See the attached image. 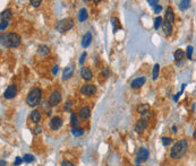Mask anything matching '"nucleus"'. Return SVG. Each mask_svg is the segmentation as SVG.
I'll return each mask as SVG.
<instances>
[{
    "instance_id": "obj_2",
    "label": "nucleus",
    "mask_w": 196,
    "mask_h": 166,
    "mask_svg": "<svg viewBox=\"0 0 196 166\" xmlns=\"http://www.w3.org/2000/svg\"><path fill=\"white\" fill-rule=\"evenodd\" d=\"M187 149H188V142L185 139H182V140L177 141L172 146V148L170 150V156L173 159H179L187 153Z\"/></svg>"
},
{
    "instance_id": "obj_35",
    "label": "nucleus",
    "mask_w": 196,
    "mask_h": 166,
    "mask_svg": "<svg viewBox=\"0 0 196 166\" xmlns=\"http://www.w3.org/2000/svg\"><path fill=\"white\" fill-rule=\"evenodd\" d=\"M87 57V53L86 52H83L82 53V55H80V58H79V64H83V62L85 61V58Z\"/></svg>"
},
{
    "instance_id": "obj_26",
    "label": "nucleus",
    "mask_w": 196,
    "mask_h": 166,
    "mask_svg": "<svg viewBox=\"0 0 196 166\" xmlns=\"http://www.w3.org/2000/svg\"><path fill=\"white\" fill-rule=\"evenodd\" d=\"M190 7V1H188V0H184L180 2V5H179V9L180 10H186V9H188Z\"/></svg>"
},
{
    "instance_id": "obj_25",
    "label": "nucleus",
    "mask_w": 196,
    "mask_h": 166,
    "mask_svg": "<svg viewBox=\"0 0 196 166\" xmlns=\"http://www.w3.org/2000/svg\"><path fill=\"white\" fill-rule=\"evenodd\" d=\"M70 121H72L73 128H77V127H78L79 124L78 119H77V115L75 114V113H72V114H70Z\"/></svg>"
},
{
    "instance_id": "obj_5",
    "label": "nucleus",
    "mask_w": 196,
    "mask_h": 166,
    "mask_svg": "<svg viewBox=\"0 0 196 166\" xmlns=\"http://www.w3.org/2000/svg\"><path fill=\"white\" fill-rule=\"evenodd\" d=\"M96 92V87L95 85H92V84H85L80 87V93L85 96H92L94 95Z\"/></svg>"
},
{
    "instance_id": "obj_45",
    "label": "nucleus",
    "mask_w": 196,
    "mask_h": 166,
    "mask_svg": "<svg viewBox=\"0 0 196 166\" xmlns=\"http://www.w3.org/2000/svg\"><path fill=\"white\" fill-rule=\"evenodd\" d=\"M186 86H187L186 84H183V85H182V90H180L182 93H183V92H184V89H185V87H186Z\"/></svg>"
},
{
    "instance_id": "obj_28",
    "label": "nucleus",
    "mask_w": 196,
    "mask_h": 166,
    "mask_svg": "<svg viewBox=\"0 0 196 166\" xmlns=\"http://www.w3.org/2000/svg\"><path fill=\"white\" fill-rule=\"evenodd\" d=\"M159 71H160V66L157 64L154 66L153 72H152V78H153V80H157V78L159 77Z\"/></svg>"
},
{
    "instance_id": "obj_32",
    "label": "nucleus",
    "mask_w": 196,
    "mask_h": 166,
    "mask_svg": "<svg viewBox=\"0 0 196 166\" xmlns=\"http://www.w3.org/2000/svg\"><path fill=\"white\" fill-rule=\"evenodd\" d=\"M171 142H172V139L169 138V137H163V138H162V145H163V146H168Z\"/></svg>"
},
{
    "instance_id": "obj_29",
    "label": "nucleus",
    "mask_w": 196,
    "mask_h": 166,
    "mask_svg": "<svg viewBox=\"0 0 196 166\" xmlns=\"http://www.w3.org/2000/svg\"><path fill=\"white\" fill-rule=\"evenodd\" d=\"M23 159H24V162H26V163H32V162L35 161V157H34L33 155H31V154H26V155H24Z\"/></svg>"
},
{
    "instance_id": "obj_21",
    "label": "nucleus",
    "mask_w": 196,
    "mask_h": 166,
    "mask_svg": "<svg viewBox=\"0 0 196 166\" xmlns=\"http://www.w3.org/2000/svg\"><path fill=\"white\" fill-rule=\"evenodd\" d=\"M38 53H39L41 57H45V55H48L49 53H50V49H49V46H47V45H40L39 49H38Z\"/></svg>"
},
{
    "instance_id": "obj_15",
    "label": "nucleus",
    "mask_w": 196,
    "mask_h": 166,
    "mask_svg": "<svg viewBox=\"0 0 196 166\" xmlns=\"http://www.w3.org/2000/svg\"><path fill=\"white\" fill-rule=\"evenodd\" d=\"M90 115H91V110H90L87 106H84V107L80 109V111H79V117H80L82 120H87V119L90 117Z\"/></svg>"
},
{
    "instance_id": "obj_44",
    "label": "nucleus",
    "mask_w": 196,
    "mask_h": 166,
    "mask_svg": "<svg viewBox=\"0 0 196 166\" xmlns=\"http://www.w3.org/2000/svg\"><path fill=\"white\" fill-rule=\"evenodd\" d=\"M172 132H173V133H177V127H176V126H172Z\"/></svg>"
},
{
    "instance_id": "obj_37",
    "label": "nucleus",
    "mask_w": 196,
    "mask_h": 166,
    "mask_svg": "<svg viewBox=\"0 0 196 166\" xmlns=\"http://www.w3.org/2000/svg\"><path fill=\"white\" fill-rule=\"evenodd\" d=\"M61 166H75V164L72 163L70 161H64V162L61 163Z\"/></svg>"
},
{
    "instance_id": "obj_38",
    "label": "nucleus",
    "mask_w": 196,
    "mask_h": 166,
    "mask_svg": "<svg viewBox=\"0 0 196 166\" xmlns=\"http://www.w3.org/2000/svg\"><path fill=\"white\" fill-rule=\"evenodd\" d=\"M31 5H33L34 7H39L41 5V1L40 0H31Z\"/></svg>"
},
{
    "instance_id": "obj_46",
    "label": "nucleus",
    "mask_w": 196,
    "mask_h": 166,
    "mask_svg": "<svg viewBox=\"0 0 196 166\" xmlns=\"http://www.w3.org/2000/svg\"><path fill=\"white\" fill-rule=\"evenodd\" d=\"M193 138L196 140V128H195V130H194V133H193Z\"/></svg>"
},
{
    "instance_id": "obj_1",
    "label": "nucleus",
    "mask_w": 196,
    "mask_h": 166,
    "mask_svg": "<svg viewBox=\"0 0 196 166\" xmlns=\"http://www.w3.org/2000/svg\"><path fill=\"white\" fill-rule=\"evenodd\" d=\"M1 45L5 48H17L21 45L22 38L16 33H6L1 34Z\"/></svg>"
},
{
    "instance_id": "obj_47",
    "label": "nucleus",
    "mask_w": 196,
    "mask_h": 166,
    "mask_svg": "<svg viewBox=\"0 0 196 166\" xmlns=\"http://www.w3.org/2000/svg\"><path fill=\"white\" fill-rule=\"evenodd\" d=\"M5 165H6V163H5V161L2 159V161H1V166H5Z\"/></svg>"
},
{
    "instance_id": "obj_7",
    "label": "nucleus",
    "mask_w": 196,
    "mask_h": 166,
    "mask_svg": "<svg viewBox=\"0 0 196 166\" xmlns=\"http://www.w3.org/2000/svg\"><path fill=\"white\" fill-rule=\"evenodd\" d=\"M147 127V116H144L143 119H141L137 123H136V126H135V131L137 132V133H142L145 128Z\"/></svg>"
},
{
    "instance_id": "obj_9",
    "label": "nucleus",
    "mask_w": 196,
    "mask_h": 166,
    "mask_svg": "<svg viewBox=\"0 0 196 166\" xmlns=\"http://www.w3.org/2000/svg\"><path fill=\"white\" fill-rule=\"evenodd\" d=\"M63 127V119L59 116H53L50 120V128L52 130H58Z\"/></svg>"
},
{
    "instance_id": "obj_23",
    "label": "nucleus",
    "mask_w": 196,
    "mask_h": 166,
    "mask_svg": "<svg viewBox=\"0 0 196 166\" xmlns=\"http://www.w3.org/2000/svg\"><path fill=\"white\" fill-rule=\"evenodd\" d=\"M111 23H112V26H113V32H117L118 29H120L122 26L120 24V22H119V19H118L117 17H113V18H111Z\"/></svg>"
},
{
    "instance_id": "obj_6",
    "label": "nucleus",
    "mask_w": 196,
    "mask_h": 166,
    "mask_svg": "<svg viewBox=\"0 0 196 166\" xmlns=\"http://www.w3.org/2000/svg\"><path fill=\"white\" fill-rule=\"evenodd\" d=\"M61 101V94L59 93V92H57V90H54L52 92L51 94H50V97H49V105L50 106H56V105H58L59 103Z\"/></svg>"
},
{
    "instance_id": "obj_36",
    "label": "nucleus",
    "mask_w": 196,
    "mask_h": 166,
    "mask_svg": "<svg viewBox=\"0 0 196 166\" xmlns=\"http://www.w3.org/2000/svg\"><path fill=\"white\" fill-rule=\"evenodd\" d=\"M23 162H24V159H23V158H21V157H16V161H15L14 165H15V166H18V165H21V164H22Z\"/></svg>"
},
{
    "instance_id": "obj_14",
    "label": "nucleus",
    "mask_w": 196,
    "mask_h": 166,
    "mask_svg": "<svg viewBox=\"0 0 196 166\" xmlns=\"http://www.w3.org/2000/svg\"><path fill=\"white\" fill-rule=\"evenodd\" d=\"M73 74H74V64L67 66L65 68V70H64V72H63V78H64V80L69 79L70 77L73 76Z\"/></svg>"
},
{
    "instance_id": "obj_19",
    "label": "nucleus",
    "mask_w": 196,
    "mask_h": 166,
    "mask_svg": "<svg viewBox=\"0 0 196 166\" xmlns=\"http://www.w3.org/2000/svg\"><path fill=\"white\" fill-rule=\"evenodd\" d=\"M92 41V35L91 33H86V34H84V36H83V40H82V46L83 48H87L89 45H90V43H91Z\"/></svg>"
},
{
    "instance_id": "obj_18",
    "label": "nucleus",
    "mask_w": 196,
    "mask_h": 166,
    "mask_svg": "<svg viewBox=\"0 0 196 166\" xmlns=\"http://www.w3.org/2000/svg\"><path fill=\"white\" fill-rule=\"evenodd\" d=\"M162 29H163L166 35H171V33H172V25H171V23H169L168 20L163 22L162 23Z\"/></svg>"
},
{
    "instance_id": "obj_24",
    "label": "nucleus",
    "mask_w": 196,
    "mask_h": 166,
    "mask_svg": "<svg viewBox=\"0 0 196 166\" xmlns=\"http://www.w3.org/2000/svg\"><path fill=\"white\" fill-rule=\"evenodd\" d=\"M184 57H185V52H184V50H182V49H178L177 51L175 52V54H173V58H175L176 61L182 60Z\"/></svg>"
},
{
    "instance_id": "obj_27",
    "label": "nucleus",
    "mask_w": 196,
    "mask_h": 166,
    "mask_svg": "<svg viewBox=\"0 0 196 166\" xmlns=\"http://www.w3.org/2000/svg\"><path fill=\"white\" fill-rule=\"evenodd\" d=\"M72 133L75 136V137H79L84 133V129L82 128H73L72 129Z\"/></svg>"
},
{
    "instance_id": "obj_39",
    "label": "nucleus",
    "mask_w": 196,
    "mask_h": 166,
    "mask_svg": "<svg viewBox=\"0 0 196 166\" xmlns=\"http://www.w3.org/2000/svg\"><path fill=\"white\" fill-rule=\"evenodd\" d=\"M161 10H162V6H159V5H157V6L154 7V13L155 14H160Z\"/></svg>"
},
{
    "instance_id": "obj_8",
    "label": "nucleus",
    "mask_w": 196,
    "mask_h": 166,
    "mask_svg": "<svg viewBox=\"0 0 196 166\" xmlns=\"http://www.w3.org/2000/svg\"><path fill=\"white\" fill-rule=\"evenodd\" d=\"M149 150L146 149V148H144V147H141L140 149H138V153H137V161L138 162H141V163H144V162H146L147 161V158H149Z\"/></svg>"
},
{
    "instance_id": "obj_42",
    "label": "nucleus",
    "mask_w": 196,
    "mask_h": 166,
    "mask_svg": "<svg viewBox=\"0 0 196 166\" xmlns=\"http://www.w3.org/2000/svg\"><path fill=\"white\" fill-rule=\"evenodd\" d=\"M180 95H182V92H179L177 95H175V97H173V101H175V102H177V101L179 100V96H180Z\"/></svg>"
},
{
    "instance_id": "obj_11",
    "label": "nucleus",
    "mask_w": 196,
    "mask_h": 166,
    "mask_svg": "<svg viewBox=\"0 0 196 166\" xmlns=\"http://www.w3.org/2000/svg\"><path fill=\"white\" fill-rule=\"evenodd\" d=\"M80 76L84 80L86 81H90L92 78H93V74H92L91 69L87 68V67H83L82 70H80Z\"/></svg>"
},
{
    "instance_id": "obj_12",
    "label": "nucleus",
    "mask_w": 196,
    "mask_h": 166,
    "mask_svg": "<svg viewBox=\"0 0 196 166\" xmlns=\"http://www.w3.org/2000/svg\"><path fill=\"white\" fill-rule=\"evenodd\" d=\"M15 95H16V86H15V85L8 86L7 89L5 90V93H3V96H5V98H7V100H10V98L15 97Z\"/></svg>"
},
{
    "instance_id": "obj_3",
    "label": "nucleus",
    "mask_w": 196,
    "mask_h": 166,
    "mask_svg": "<svg viewBox=\"0 0 196 166\" xmlns=\"http://www.w3.org/2000/svg\"><path fill=\"white\" fill-rule=\"evenodd\" d=\"M41 96H42V92L40 88H33L28 93L26 97V102L30 106H36L41 101Z\"/></svg>"
},
{
    "instance_id": "obj_4",
    "label": "nucleus",
    "mask_w": 196,
    "mask_h": 166,
    "mask_svg": "<svg viewBox=\"0 0 196 166\" xmlns=\"http://www.w3.org/2000/svg\"><path fill=\"white\" fill-rule=\"evenodd\" d=\"M73 26H74V20H73L72 18H65V19H61V20H59V22L57 23L56 29L59 31V32H61V33H65L67 31L72 29Z\"/></svg>"
},
{
    "instance_id": "obj_30",
    "label": "nucleus",
    "mask_w": 196,
    "mask_h": 166,
    "mask_svg": "<svg viewBox=\"0 0 196 166\" xmlns=\"http://www.w3.org/2000/svg\"><path fill=\"white\" fill-rule=\"evenodd\" d=\"M162 26V18L160 16H157V18L154 19V28L155 29H159V27Z\"/></svg>"
},
{
    "instance_id": "obj_41",
    "label": "nucleus",
    "mask_w": 196,
    "mask_h": 166,
    "mask_svg": "<svg viewBox=\"0 0 196 166\" xmlns=\"http://www.w3.org/2000/svg\"><path fill=\"white\" fill-rule=\"evenodd\" d=\"M58 69H59V67L58 66H54L52 68V74L53 75H57V72H58Z\"/></svg>"
},
{
    "instance_id": "obj_16",
    "label": "nucleus",
    "mask_w": 196,
    "mask_h": 166,
    "mask_svg": "<svg viewBox=\"0 0 196 166\" xmlns=\"http://www.w3.org/2000/svg\"><path fill=\"white\" fill-rule=\"evenodd\" d=\"M164 17H166V20H168L169 23H173L175 22V14H173V10H172L171 7L167 8L166 14H164Z\"/></svg>"
},
{
    "instance_id": "obj_40",
    "label": "nucleus",
    "mask_w": 196,
    "mask_h": 166,
    "mask_svg": "<svg viewBox=\"0 0 196 166\" xmlns=\"http://www.w3.org/2000/svg\"><path fill=\"white\" fill-rule=\"evenodd\" d=\"M147 3H149L150 6H153V7L157 6V0H149V1H147Z\"/></svg>"
},
{
    "instance_id": "obj_31",
    "label": "nucleus",
    "mask_w": 196,
    "mask_h": 166,
    "mask_svg": "<svg viewBox=\"0 0 196 166\" xmlns=\"http://www.w3.org/2000/svg\"><path fill=\"white\" fill-rule=\"evenodd\" d=\"M192 53H193V46L192 45H188L187 49H186V55H187V59H192Z\"/></svg>"
},
{
    "instance_id": "obj_10",
    "label": "nucleus",
    "mask_w": 196,
    "mask_h": 166,
    "mask_svg": "<svg viewBox=\"0 0 196 166\" xmlns=\"http://www.w3.org/2000/svg\"><path fill=\"white\" fill-rule=\"evenodd\" d=\"M136 111H137V113H140L141 115H143V116H147L149 113H150V105L149 104H138L137 105V107H136Z\"/></svg>"
},
{
    "instance_id": "obj_17",
    "label": "nucleus",
    "mask_w": 196,
    "mask_h": 166,
    "mask_svg": "<svg viewBox=\"0 0 196 166\" xmlns=\"http://www.w3.org/2000/svg\"><path fill=\"white\" fill-rule=\"evenodd\" d=\"M12 17H13V14H12V10L10 9H6L3 10L1 15H0V18L1 20H7V22H10L12 20Z\"/></svg>"
},
{
    "instance_id": "obj_22",
    "label": "nucleus",
    "mask_w": 196,
    "mask_h": 166,
    "mask_svg": "<svg viewBox=\"0 0 196 166\" xmlns=\"http://www.w3.org/2000/svg\"><path fill=\"white\" fill-rule=\"evenodd\" d=\"M89 17V14H87V10L85 8H82L78 12V20L79 22H84Z\"/></svg>"
},
{
    "instance_id": "obj_33",
    "label": "nucleus",
    "mask_w": 196,
    "mask_h": 166,
    "mask_svg": "<svg viewBox=\"0 0 196 166\" xmlns=\"http://www.w3.org/2000/svg\"><path fill=\"white\" fill-rule=\"evenodd\" d=\"M8 24H9V22H7V20H1V22H0V29L3 32V31L7 28Z\"/></svg>"
},
{
    "instance_id": "obj_20",
    "label": "nucleus",
    "mask_w": 196,
    "mask_h": 166,
    "mask_svg": "<svg viewBox=\"0 0 196 166\" xmlns=\"http://www.w3.org/2000/svg\"><path fill=\"white\" fill-rule=\"evenodd\" d=\"M31 120H32L33 123H39L40 121H41V113H40L38 110L32 111V113H31Z\"/></svg>"
},
{
    "instance_id": "obj_13",
    "label": "nucleus",
    "mask_w": 196,
    "mask_h": 166,
    "mask_svg": "<svg viewBox=\"0 0 196 166\" xmlns=\"http://www.w3.org/2000/svg\"><path fill=\"white\" fill-rule=\"evenodd\" d=\"M145 81H146V79H145L144 77H138V78H136V79H134V80L131 81V87L134 88V89H137V88H140L141 86H143L144 84H145Z\"/></svg>"
},
{
    "instance_id": "obj_34",
    "label": "nucleus",
    "mask_w": 196,
    "mask_h": 166,
    "mask_svg": "<svg viewBox=\"0 0 196 166\" xmlns=\"http://www.w3.org/2000/svg\"><path fill=\"white\" fill-rule=\"evenodd\" d=\"M33 132H34V135H40L42 132V127L41 126H35L34 129H33Z\"/></svg>"
},
{
    "instance_id": "obj_43",
    "label": "nucleus",
    "mask_w": 196,
    "mask_h": 166,
    "mask_svg": "<svg viewBox=\"0 0 196 166\" xmlns=\"http://www.w3.org/2000/svg\"><path fill=\"white\" fill-rule=\"evenodd\" d=\"M70 107H72V103H66L65 111H67V110H70Z\"/></svg>"
}]
</instances>
